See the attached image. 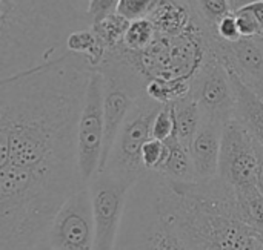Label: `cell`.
I'll list each match as a JSON object with an SVG mask.
<instances>
[{
	"label": "cell",
	"mask_w": 263,
	"mask_h": 250,
	"mask_svg": "<svg viewBox=\"0 0 263 250\" xmlns=\"http://www.w3.org/2000/svg\"><path fill=\"white\" fill-rule=\"evenodd\" d=\"M63 2H65L77 15L91 20V17H89V5H91V0H63ZM91 22H92V20H91Z\"/></svg>",
	"instance_id": "obj_28"
},
{
	"label": "cell",
	"mask_w": 263,
	"mask_h": 250,
	"mask_svg": "<svg viewBox=\"0 0 263 250\" xmlns=\"http://www.w3.org/2000/svg\"><path fill=\"white\" fill-rule=\"evenodd\" d=\"M165 143L170 148V154L159 174H162L170 181H182V183L197 181L188 148L180 143L176 134L171 138H168Z\"/></svg>",
	"instance_id": "obj_15"
},
{
	"label": "cell",
	"mask_w": 263,
	"mask_h": 250,
	"mask_svg": "<svg viewBox=\"0 0 263 250\" xmlns=\"http://www.w3.org/2000/svg\"><path fill=\"white\" fill-rule=\"evenodd\" d=\"M88 26L63 0H0V78L65 54L68 35Z\"/></svg>",
	"instance_id": "obj_3"
},
{
	"label": "cell",
	"mask_w": 263,
	"mask_h": 250,
	"mask_svg": "<svg viewBox=\"0 0 263 250\" xmlns=\"http://www.w3.org/2000/svg\"><path fill=\"white\" fill-rule=\"evenodd\" d=\"M134 184L136 181L133 178L108 169L99 172L89 181L96 227L94 250L116 249L128 194Z\"/></svg>",
	"instance_id": "obj_7"
},
{
	"label": "cell",
	"mask_w": 263,
	"mask_h": 250,
	"mask_svg": "<svg viewBox=\"0 0 263 250\" xmlns=\"http://www.w3.org/2000/svg\"><path fill=\"white\" fill-rule=\"evenodd\" d=\"M222 128L219 123L202 118L200 128L188 148L197 181H208L219 177Z\"/></svg>",
	"instance_id": "obj_12"
},
{
	"label": "cell",
	"mask_w": 263,
	"mask_h": 250,
	"mask_svg": "<svg viewBox=\"0 0 263 250\" xmlns=\"http://www.w3.org/2000/svg\"><path fill=\"white\" fill-rule=\"evenodd\" d=\"M259 37H263V31H262V34H260V35H259Z\"/></svg>",
	"instance_id": "obj_35"
},
{
	"label": "cell",
	"mask_w": 263,
	"mask_h": 250,
	"mask_svg": "<svg viewBox=\"0 0 263 250\" xmlns=\"http://www.w3.org/2000/svg\"><path fill=\"white\" fill-rule=\"evenodd\" d=\"M97 71L103 77L105 140L99 171L102 172L106 168L123 121L136 101L146 92L149 80L122 46L116 51H109Z\"/></svg>",
	"instance_id": "obj_5"
},
{
	"label": "cell",
	"mask_w": 263,
	"mask_h": 250,
	"mask_svg": "<svg viewBox=\"0 0 263 250\" xmlns=\"http://www.w3.org/2000/svg\"><path fill=\"white\" fill-rule=\"evenodd\" d=\"M32 250H55V249H52L46 241H42V243H39V244H37V246H35Z\"/></svg>",
	"instance_id": "obj_32"
},
{
	"label": "cell",
	"mask_w": 263,
	"mask_h": 250,
	"mask_svg": "<svg viewBox=\"0 0 263 250\" xmlns=\"http://www.w3.org/2000/svg\"><path fill=\"white\" fill-rule=\"evenodd\" d=\"M257 155H259V172H257V187L263 194V148L257 143Z\"/></svg>",
	"instance_id": "obj_30"
},
{
	"label": "cell",
	"mask_w": 263,
	"mask_h": 250,
	"mask_svg": "<svg viewBox=\"0 0 263 250\" xmlns=\"http://www.w3.org/2000/svg\"><path fill=\"white\" fill-rule=\"evenodd\" d=\"M157 174L160 207L188 250H263V234L239 214L236 189L222 177L170 181Z\"/></svg>",
	"instance_id": "obj_2"
},
{
	"label": "cell",
	"mask_w": 263,
	"mask_h": 250,
	"mask_svg": "<svg viewBox=\"0 0 263 250\" xmlns=\"http://www.w3.org/2000/svg\"><path fill=\"white\" fill-rule=\"evenodd\" d=\"M170 154V148L165 141L149 138L142 148V164L148 172H160Z\"/></svg>",
	"instance_id": "obj_22"
},
{
	"label": "cell",
	"mask_w": 263,
	"mask_h": 250,
	"mask_svg": "<svg viewBox=\"0 0 263 250\" xmlns=\"http://www.w3.org/2000/svg\"><path fill=\"white\" fill-rule=\"evenodd\" d=\"M176 134V118L173 105H163V108L159 111V114L154 118L153 123V138L166 141Z\"/></svg>",
	"instance_id": "obj_24"
},
{
	"label": "cell",
	"mask_w": 263,
	"mask_h": 250,
	"mask_svg": "<svg viewBox=\"0 0 263 250\" xmlns=\"http://www.w3.org/2000/svg\"><path fill=\"white\" fill-rule=\"evenodd\" d=\"M120 0H91L89 5V17L92 20V25L102 18H105L106 15L112 14L117 11Z\"/></svg>",
	"instance_id": "obj_27"
},
{
	"label": "cell",
	"mask_w": 263,
	"mask_h": 250,
	"mask_svg": "<svg viewBox=\"0 0 263 250\" xmlns=\"http://www.w3.org/2000/svg\"><path fill=\"white\" fill-rule=\"evenodd\" d=\"M162 108L163 105L148 97L146 92L136 101L119 131L105 169L134 181L148 172L142 164V148L153 138V123Z\"/></svg>",
	"instance_id": "obj_6"
},
{
	"label": "cell",
	"mask_w": 263,
	"mask_h": 250,
	"mask_svg": "<svg viewBox=\"0 0 263 250\" xmlns=\"http://www.w3.org/2000/svg\"><path fill=\"white\" fill-rule=\"evenodd\" d=\"M234 14H236V20H237L242 37L253 38V37H259L262 34V26L259 25L257 18L254 17V14L251 12L248 5L236 9Z\"/></svg>",
	"instance_id": "obj_25"
},
{
	"label": "cell",
	"mask_w": 263,
	"mask_h": 250,
	"mask_svg": "<svg viewBox=\"0 0 263 250\" xmlns=\"http://www.w3.org/2000/svg\"><path fill=\"white\" fill-rule=\"evenodd\" d=\"M216 34L220 40L223 41H228V43H234L237 40L242 38V34H240V29H239V25H237V20H236V14L234 11L227 14L216 26Z\"/></svg>",
	"instance_id": "obj_26"
},
{
	"label": "cell",
	"mask_w": 263,
	"mask_h": 250,
	"mask_svg": "<svg viewBox=\"0 0 263 250\" xmlns=\"http://www.w3.org/2000/svg\"><path fill=\"white\" fill-rule=\"evenodd\" d=\"M131 20H128L126 17H123L122 14H119L117 11L106 15L105 18L96 22L92 25L96 34L99 35L100 41L103 43V46L109 51H116L123 45V38L126 34V29L129 26Z\"/></svg>",
	"instance_id": "obj_20"
},
{
	"label": "cell",
	"mask_w": 263,
	"mask_h": 250,
	"mask_svg": "<svg viewBox=\"0 0 263 250\" xmlns=\"http://www.w3.org/2000/svg\"><path fill=\"white\" fill-rule=\"evenodd\" d=\"M190 5L196 23L206 35H217V23L234 11L230 0H190Z\"/></svg>",
	"instance_id": "obj_18"
},
{
	"label": "cell",
	"mask_w": 263,
	"mask_h": 250,
	"mask_svg": "<svg viewBox=\"0 0 263 250\" xmlns=\"http://www.w3.org/2000/svg\"><path fill=\"white\" fill-rule=\"evenodd\" d=\"M94 69L65 52L0 78V250L45 241L66 200L83 184L77 132Z\"/></svg>",
	"instance_id": "obj_1"
},
{
	"label": "cell",
	"mask_w": 263,
	"mask_h": 250,
	"mask_svg": "<svg viewBox=\"0 0 263 250\" xmlns=\"http://www.w3.org/2000/svg\"><path fill=\"white\" fill-rule=\"evenodd\" d=\"M190 94L197 101L202 118L225 124L236 117V91L227 66L206 52L203 63L191 78Z\"/></svg>",
	"instance_id": "obj_8"
},
{
	"label": "cell",
	"mask_w": 263,
	"mask_h": 250,
	"mask_svg": "<svg viewBox=\"0 0 263 250\" xmlns=\"http://www.w3.org/2000/svg\"><path fill=\"white\" fill-rule=\"evenodd\" d=\"M105 140V118H103V77L94 69L83 111L79 121L77 132V151H79V169L83 184L99 174L102 152Z\"/></svg>",
	"instance_id": "obj_10"
},
{
	"label": "cell",
	"mask_w": 263,
	"mask_h": 250,
	"mask_svg": "<svg viewBox=\"0 0 263 250\" xmlns=\"http://www.w3.org/2000/svg\"><path fill=\"white\" fill-rule=\"evenodd\" d=\"M160 3L162 0H120L117 12L133 22L149 17Z\"/></svg>",
	"instance_id": "obj_23"
},
{
	"label": "cell",
	"mask_w": 263,
	"mask_h": 250,
	"mask_svg": "<svg viewBox=\"0 0 263 250\" xmlns=\"http://www.w3.org/2000/svg\"><path fill=\"white\" fill-rule=\"evenodd\" d=\"M45 241L55 250H94L96 227L88 184L79 187L60 207Z\"/></svg>",
	"instance_id": "obj_9"
},
{
	"label": "cell",
	"mask_w": 263,
	"mask_h": 250,
	"mask_svg": "<svg viewBox=\"0 0 263 250\" xmlns=\"http://www.w3.org/2000/svg\"><path fill=\"white\" fill-rule=\"evenodd\" d=\"M160 37H176L188 31L193 25V11L190 0H162V3L148 17Z\"/></svg>",
	"instance_id": "obj_14"
},
{
	"label": "cell",
	"mask_w": 263,
	"mask_h": 250,
	"mask_svg": "<svg viewBox=\"0 0 263 250\" xmlns=\"http://www.w3.org/2000/svg\"><path fill=\"white\" fill-rule=\"evenodd\" d=\"M114 250H188L160 207L156 172L131 187Z\"/></svg>",
	"instance_id": "obj_4"
},
{
	"label": "cell",
	"mask_w": 263,
	"mask_h": 250,
	"mask_svg": "<svg viewBox=\"0 0 263 250\" xmlns=\"http://www.w3.org/2000/svg\"><path fill=\"white\" fill-rule=\"evenodd\" d=\"M251 89H253V91H254V92H256L259 97H262L263 98V85H259V86H256V88H251Z\"/></svg>",
	"instance_id": "obj_33"
},
{
	"label": "cell",
	"mask_w": 263,
	"mask_h": 250,
	"mask_svg": "<svg viewBox=\"0 0 263 250\" xmlns=\"http://www.w3.org/2000/svg\"><path fill=\"white\" fill-rule=\"evenodd\" d=\"M257 141L245 124L234 117L222 128L219 177L234 189H245L257 186Z\"/></svg>",
	"instance_id": "obj_11"
},
{
	"label": "cell",
	"mask_w": 263,
	"mask_h": 250,
	"mask_svg": "<svg viewBox=\"0 0 263 250\" xmlns=\"http://www.w3.org/2000/svg\"><path fill=\"white\" fill-rule=\"evenodd\" d=\"M248 6H250L251 12L254 14V17L257 18V22H259V25L262 26L263 31V0L251 2V3H248Z\"/></svg>",
	"instance_id": "obj_29"
},
{
	"label": "cell",
	"mask_w": 263,
	"mask_h": 250,
	"mask_svg": "<svg viewBox=\"0 0 263 250\" xmlns=\"http://www.w3.org/2000/svg\"><path fill=\"white\" fill-rule=\"evenodd\" d=\"M230 2H231L233 9L236 11V9H239V8H242V6H245V5H248L251 2H256V0H230Z\"/></svg>",
	"instance_id": "obj_31"
},
{
	"label": "cell",
	"mask_w": 263,
	"mask_h": 250,
	"mask_svg": "<svg viewBox=\"0 0 263 250\" xmlns=\"http://www.w3.org/2000/svg\"><path fill=\"white\" fill-rule=\"evenodd\" d=\"M66 52H74L86 58L92 69H97L105 60L108 49L100 41L92 26L72 31L66 38Z\"/></svg>",
	"instance_id": "obj_17"
},
{
	"label": "cell",
	"mask_w": 263,
	"mask_h": 250,
	"mask_svg": "<svg viewBox=\"0 0 263 250\" xmlns=\"http://www.w3.org/2000/svg\"><path fill=\"white\" fill-rule=\"evenodd\" d=\"M257 38H259V41H260V45H262V46H263V37H257Z\"/></svg>",
	"instance_id": "obj_34"
},
{
	"label": "cell",
	"mask_w": 263,
	"mask_h": 250,
	"mask_svg": "<svg viewBox=\"0 0 263 250\" xmlns=\"http://www.w3.org/2000/svg\"><path fill=\"white\" fill-rule=\"evenodd\" d=\"M237 206L242 220L254 231L263 234V194L257 186L236 189Z\"/></svg>",
	"instance_id": "obj_19"
},
{
	"label": "cell",
	"mask_w": 263,
	"mask_h": 250,
	"mask_svg": "<svg viewBox=\"0 0 263 250\" xmlns=\"http://www.w3.org/2000/svg\"><path fill=\"white\" fill-rule=\"evenodd\" d=\"M230 74L236 91V117L263 148V98L234 72L230 71Z\"/></svg>",
	"instance_id": "obj_13"
},
{
	"label": "cell",
	"mask_w": 263,
	"mask_h": 250,
	"mask_svg": "<svg viewBox=\"0 0 263 250\" xmlns=\"http://www.w3.org/2000/svg\"><path fill=\"white\" fill-rule=\"evenodd\" d=\"M171 105L176 118V135L183 146L190 148L202 123L200 108L191 94H186L185 97L176 100Z\"/></svg>",
	"instance_id": "obj_16"
},
{
	"label": "cell",
	"mask_w": 263,
	"mask_h": 250,
	"mask_svg": "<svg viewBox=\"0 0 263 250\" xmlns=\"http://www.w3.org/2000/svg\"><path fill=\"white\" fill-rule=\"evenodd\" d=\"M156 38L157 29L151 18H137L129 23L122 46L129 52H143L156 41Z\"/></svg>",
	"instance_id": "obj_21"
}]
</instances>
